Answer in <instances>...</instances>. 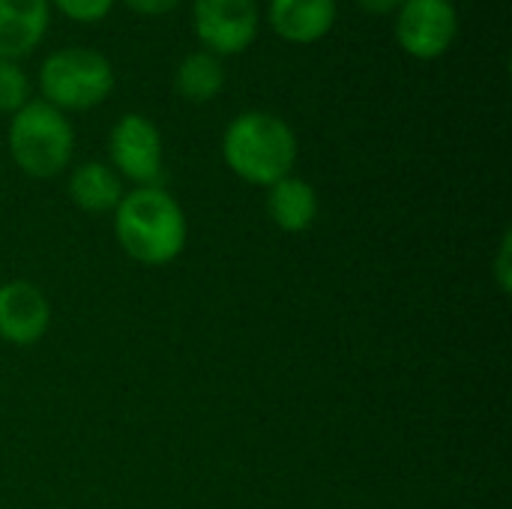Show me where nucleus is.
Returning a JSON list of instances; mask_svg holds the SVG:
<instances>
[{"instance_id": "f257e3e1", "label": "nucleus", "mask_w": 512, "mask_h": 509, "mask_svg": "<svg viewBox=\"0 0 512 509\" xmlns=\"http://www.w3.org/2000/svg\"><path fill=\"white\" fill-rule=\"evenodd\" d=\"M114 234L132 261L159 267L183 252L189 228L183 207L162 186H138L117 204Z\"/></svg>"}, {"instance_id": "f03ea898", "label": "nucleus", "mask_w": 512, "mask_h": 509, "mask_svg": "<svg viewBox=\"0 0 512 509\" xmlns=\"http://www.w3.org/2000/svg\"><path fill=\"white\" fill-rule=\"evenodd\" d=\"M222 156L240 180L270 189L294 171L297 135L270 111H243L225 129Z\"/></svg>"}, {"instance_id": "7ed1b4c3", "label": "nucleus", "mask_w": 512, "mask_h": 509, "mask_svg": "<svg viewBox=\"0 0 512 509\" xmlns=\"http://www.w3.org/2000/svg\"><path fill=\"white\" fill-rule=\"evenodd\" d=\"M42 102L57 111H90L114 90L111 60L87 45H66L51 51L39 66Z\"/></svg>"}, {"instance_id": "20e7f679", "label": "nucleus", "mask_w": 512, "mask_h": 509, "mask_svg": "<svg viewBox=\"0 0 512 509\" xmlns=\"http://www.w3.org/2000/svg\"><path fill=\"white\" fill-rule=\"evenodd\" d=\"M75 150V132L63 111L42 99H30L9 123V153L33 180L57 177Z\"/></svg>"}, {"instance_id": "39448f33", "label": "nucleus", "mask_w": 512, "mask_h": 509, "mask_svg": "<svg viewBox=\"0 0 512 509\" xmlns=\"http://www.w3.org/2000/svg\"><path fill=\"white\" fill-rule=\"evenodd\" d=\"M399 48L414 60H438L459 36V9L453 0H405L393 15Z\"/></svg>"}, {"instance_id": "423d86ee", "label": "nucleus", "mask_w": 512, "mask_h": 509, "mask_svg": "<svg viewBox=\"0 0 512 509\" xmlns=\"http://www.w3.org/2000/svg\"><path fill=\"white\" fill-rule=\"evenodd\" d=\"M261 27L258 0H192V33L204 51L231 57L246 51Z\"/></svg>"}, {"instance_id": "0eeeda50", "label": "nucleus", "mask_w": 512, "mask_h": 509, "mask_svg": "<svg viewBox=\"0 0 512 509\" xmlns=\"http://www.w3.org/2000/svg\"><path fill=\"white\" fill-rule=\"evenodd\" d=\"M108 156L114 171L138 186H159L162 177V135L144 114H123L108 135Z\"/></svg>"}, {"instance_id": "6e6552de", "label": "nucleus", "mask_w": 512, "mask_h": 509, "mask_svg": "<svg viewBox=\"0 0 512 509\" xmlns=\"http://www.w3.org/2000/svg\"><path fill=\"white\" fill-rule=\"evenodd\" d=\"M51 324V306L45 294L24 279L0 285V339L27 348L36 345Z\"/></svg>"}, {"instance_id": "1a4fd4ad", "label": "nucleus", "mask_w": 512, "mask_h": 509, "mask_svg": "<svg viewBox=\"0 0 512 509\" xmlns=\"http://www.w3.org/2000/svg\"><path fill=\"white\" fill-rule=\"evenodd\" d=\"M339 15V0H270L267 21L273 33L288 45L321 42Z\"/></svg>"}, {"instance_id": "9d476101", "label": "nucleus", "mask_w": 512, "mask_h": 509, "mask_svg": "<svg viewBox=\"0 0 512 509\" xmlns=\"http://www.w3.org/2000/svg\"><path fill=\"white\" fill-rule=\"evenodd\" d=\"M48 0H0V60L27 57L48 33Z\"/></svg>"}, {"instance_id": "9b49d317", "label": "nucleus", "mask_w": 512, "mask_h": 509, "mask_svg": "<svg viewBox=\"0 0 512 509\" xmlns=\"http://www.w3.org/2000/svg\"><path fill=\"white\" fill-rule=\"evenodd\" d=\"M267 213L270 219L288 231V234H303L315 225L318 219V192L312 183L288 174L282 177L279 183L270 186V195H267Z\"/></svg>"}, {"instance_id": "f8f14e48", "label": "nucleus", "mask_w": 512, "mask_h": 509, "mask_svg": "<svg viewBox=\"0 0 512 509\" xmlns=\"http://www.w3.org/2000/svg\"><path fill=\"white\" fill-rule=\"evenodd\" d=\"M123 180L105 162H84L69 177V198L84 213H111L123 201Z\"/></svg>"}, {"instance_id": "ddd939ff", "label": "nucleus", "mask_w": 512, "mask_h": 509, "mask_svg": "<svg viewBox=\"0 0 512 509\" xmlns=\"http://www.w3.org/2000/svg\"><path fill=\"white\" fill-rule=\"evenodd\" d=\"M225 63L222 57L198 48V51H189L180 63H177V72H174V90L189 99V102H210L222 93L225 87Z\"/></svg>"}, {"instance_id": "4468645a", "label": "nucleus", "mask_w": 512, "mask_h": 509, "mask_svg": "<svg viewBox=\"0 0 512 509\" xmlns=\"http://www.w3.org/2000/svg\"><path fill=\"white\" fill-rule=\"evenodd\" d=\"M30 102V78L18 60H0V114H15Z\"/></svg>"}, {"instance_id": "2eb2a0df", "label": "nucleus", "mask_w": 512, "mask_h": 509, "mask_svg": "<svg viewBox=\"0 0 512 509\" xmlns=\"http://www.w3.org/2000/svg\"><path fill=\"white\" fill-rule=\"evenodd\" d=\"M51 9H57L63 18L75 21V24H96L102 18H108V12L114 9L117 0H48Z\"/></svg>"}, {"instance_id": "dca6fc26", "label": "nucleus", "mask_w": 512, "mask_h": 509, "mask_svg": "<svg viewBox=\"0 0 512 509\" xmlns=\"http://www.w3.org/2000/svg\"><path fill=\"white\" fill-rule=\"evenodd\" d=\"M135 15H144V18H156V15H168L174 12L183 0H123Z\"/></svg>"}, {"instance_id": "f3484780", "label": "nucleus", "mask_w": 512, "mask_h": 509, "mask_svg": "<svg viewBox=\"0 0 512 509\" xmlns=\"http://www.w3.org/2000/svg\"><path fill=\"white\" fill-rule=\"evenodd\" d=\"M405 0H357L366 15H396Z\"/></svg>"}, {"instance_id": "a211bd4d", "label": "nucleus", "mask_w": 512, "mask_h": 509, "mask_svg": "<svg viewBox=\"0 0 512 509\" xmlns=\"http://www.w3.org/2000/svg\"><path fill=\"white\" fill-rule=\"evenodd\" d=\"M507 255H510V234L504 237V249H501V261H498V276H501V288L507 291L510 288V276H507Z\"/></svg>"}]
</instances>
